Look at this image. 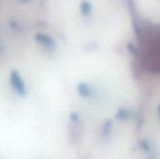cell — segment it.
I'll list each match as a JSON object with an SVG mask.
<instances>
[{
  "mask_svg": "<svg viewBox=\"0 0 160 159\" xmlns=\"http://www.w3.org/2000/svg\"><path fill=\"white\" fill-rule=\"evenodd\" d=\"M79 93L82 97H88L89 96V88L85 83H81L78 87Z\"/></svg>",
  "mask_w": 160,
  "mask_h": 159,
  "instance_id": "cell-5",
  "label": "cell"
},
{
  "mask_svg": "<svg viewBox=\"0 0 160 159\" xmlns=\"http://www.w3.org/2000/svg\"><path fill=\"white\" fill-rule=\"evenodd\" d=\"M154 37L151 39L148 50H147V57L150 60L149 62L153 64L154 67H158L160 69V33L155 34Z\"/></svg>",
  "mask_w": 160,
  "mask_h": 159,
  "instance_id": "cell-1",
  "label": "cell"
},
{
  "mask_svg": "<svg viewBox=\"0 0 160 159\" xmlns=\"http://www.w3.org/2000/svg\"><path fill=\"white\" fill-rule=\"evenodd\" d=\"M36 40L47 49H52L55 47V43H54L53 39L46 34L38 33L36 35Z\"/></svg>",
  "mask_w": 160,
  "mask_h": 159,
  "instance_id": "cell-3",
  "label": "cell"
},
{
  "mask_svg": "<svg viewBox=\"0 0 160 159\" xmlns=\"http://www.w3.org/2000/svg\"><path fill=\"white\" fill-rule=\"evenodd\" d=\"M81 11H82V14L84 15V16L90 15L91 11H92V5H91V3L88 2L87 0H83L81 3Z\"/></svg>",
  "mask_w": 160,
  "mask_h": 159,
  "instance_id": "cell-4",
  "label": "cell"
},
{
  "mask_svg": "<svg viewBox=\"0 0 160 159\" xmlns=\"http://www.w3.org/2000/svg\"><path fill=\"white\" fill-rule=\"evenodd\" d=\"M10 83L13 87V89L21 96H24L26 89H25V85L24 82L21 77V75L18 73V71L16 70H12L10 73Z\"/></svg>",
  "mask_w": 160,
  "mask_h": 159,
  "instance_id": "cell-2",
  "label": "cell"
},
{
  "mask_svg": "<svg viewBox=\"0 0 160 159\" xmlns=\"http://www.w3.org/2000/svg\"><path fill=\"white\" fill-rule=\"evenodd\" d=\"M22 1H23V2H27V1H29V0H22Z\"/></svg>",
  "mask_w": 160,
  "mask_h": 159,
  "instance_id": "cell-6",
  "label": "cell"
}]
</instances>
